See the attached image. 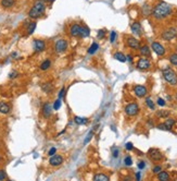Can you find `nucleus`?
<instances>
[{
	"instance_id": "obj_16",
	"label": "nucleus",
	"mask_w": 177,
	"mask_h": 181,
	"mask_svg": "<svg viewBox=\"0 0 177 181\" xmlns=\"http://www.w3.org/2000/svg\"><path fill=\"white\" fill-rule=\"evenodd\" d=\"M51 111H52V107L49 103H46L42 107V114L46 118H49L51 116Z\"/></svg>"
},
{
	"instance_id": "obj_17",
	"label": "nucleus",
	"mask_w": 177,
	"mask_h": 181,
	"mask_svg": "<svg viewBox=\"0 0 177 181\" xmlns=\"http://www.w3.org/2000/svg\"><path fill=\"white\" fill-rule=\"evenodd\" d=\"M10 111V106L8 104L3 103V102H0V112L1 114H9Z\"/></svg>"
},
{
	"instance_id": "obj_19",
	"label": "nucleus",
	"mask_w": 177,
	"mask_h": 181,
	"mask_svg": "<svg viewBox=\"0 0 177 181\" xmlns=\"http://www.w3.org/2000/svg\"><path fill=\"white\" fill-rule=\"evenodd\" d=\"M15 0H1V6L3 7V8H11V7H13V4H14Z\"/></svg>"
},
{
	"instance_id": "obj_46",
	"label": "nucleus",
	"mask_w": 177,
	"mask_h": 181,
	"mask_svg": "<svg viewBox=\"0 0 177 181\" xmlns=\"http://www.w3.org/2000/svg\"><path fill=\"white\" fill-rule=\"evenodd\" d=\"M16 76H18V72H12L10 73V78H16Z\"/></svg>"
},
{
	"instance_id": "obj_18",
	"label": "nucleus",
	"mask_w": 177,
	"mask_h": 181,
	"mask_svg": "<svg viewBox=\"0 0 177 181\" xmlns=\"http://www.w3.org/2000/svg\"><path fill=\"white\" fill-rule=\"evenodd\" d=\"M158 179L161 181H167L168 179H170V175H168L166 171H162V170H161V171L158 174Z\"/></svg>"
},
{
	"instance_id": "obj_20",
	"label": "nucleus",
	"mask_w": 177,
	"mask_h": 181,
	"mask_svg": "<svg viewBox=\"0 0 177 181\" xmlns=\"http://www.w3.org/2000/svg\"><path fill=\"white\" fill-rule=\"evenodd\" d=\"M93 180L95 181H109L110 178H109L108 176L103 175V174H98V175H96L93 177Z\"/></svg>"
},
{
	"instance_id": "obj_4",
	"label": "nucleus",
	"mask_w": 177,
	"mask_h": 181,
	"mask_svg": "<svg viewBox=\"0 0 177 181\" xmlns=\"http://www.w3.org/2000/svg\"><path fill=\"white\" fill-rule=\"evenodd\" d=\"M67 46H69L67 40H65V39L63 38L58 39L57 42H56V44H54V50L57 52H63L66 50Z\"/></svg>"
},
{
	"instance_id": "obj_31",
	"label": "nucleus",
	"mask_w": 177,
	"mask_h": 181,
	"mask_svg": "<svg viewBox=\"0 0 177 181\" xmlns=\"http://www.w3.org/2000/svg\"><path fill=\"white\" fill-rule=\"evenodd\" d=\"M124 164H125L126 166H132L133 160H132V158H130V156L125 157V159H124Z\"/></svg>"
},
{
	"instance_id": "obj_45",
	"label": "nucleus",
	"mask_w": 177,
	"mask_h": 181,
	"mask_svg": "<svg viewBox=\"0 0 177 181\" xmlns=\"http://www.w3.org/2000/svg\"><path fill=\"white\" fill-rule=\"evenodd\" d=\"M64 90H65V88H62V90H60V93H59V98H60V99H61V98H62V97H63V95H64Z\"/></svg>"
},
{
	"instance_id": "obj_15",
	"label": "nucleus",
	"mask_w": 177,
	"mask_h": 181,
	"mask_svg": "<svg viewBox=\"0 0 177 181\" xmlns=\"http://www.w3.org/2000/svg\"><path fill=\"white\" fill-rule=\"evenodd\" d=\"M130 28H132V32L135 35H141L142 30H141V25L139 22H134L132 24V26H130Z\"/></svg>"
},
{
	"instance_id": "obj_32",
	"label": "nucleus",
	"mask_w": 177,
	"mask_h": 181,
	"mask_svg": "<svg viewBox=\"0 0 177 181\" xmlns=\"http://www.w3.org/2000/svg\"><path fill=\"white\" fill-rule=\"evenodd\" d=\"M170 115V112L168 111H164V110H160L158 111V117H167Z\"/></svg>"
},
{
	"instance_id": "obj_14",
	"label": "nucleus",
	"mask_w": 177,
	"mask_h": 181,
	"mask_svg": "<svg viewBox=\"0 0 177 181\" xmlns=\"http://www.w3.org/2000/svg\"><path fill=\"white\" fill-rule=\"evenodd\" d=\"M45 42L41 40V39H35L34 40V47H35L37 52H42L45 49Z\"/></svg>"
},
{
	"instance_id": "obj_9",
	"label": "nucleus",
	"mask_w": 177,
	"mask_h": 181,
	"mask_svg": "<svg viewBox=\"0 0 177 181\" xmlns=\"http://www.w3.org/2000/svg\"><path fill=\"white\" fill-rule=\"evenodd\" d=\"M151 47H152L153 52H156L158 56H163V55L165 54V48L161 45V44H159V43L153 42L152 45H151Z\"/></svg>"
},
{
	"instance_id": "obj_11",
	"label": "nucleus",
	"mask_w": 177,
	"mask_h": 181,
	"mask_svg": "<svg viewBox=\"0 0 177 181\" xmlns=\"http://www.w3.org/2000/svg\"><path fill=\"white\" fill-rule=\"evenodd\" d=\"M150 61L146 58H140L138 60V64H137V68L140 70H147L150 68Z\"/></svg>"
},
{
	"instance_id": "obj_10",
	"label": "nucleus",
	"mask_w": 177,
	"mask_h": 181,
	"mask_svg": "<svg viewBox=\"0 0 177 181\" xmlns=\"http://www.w3.org/2000/svg\"><path fill=\"white\" fill-rule=\"evenodd\" d=\"M134 92L137 97H144L147 95V88L144 85H136L134 88Z\"/></svg>"
},
{
	"instance_id": "obj_47",
	"label": "nucleus",
	"mask_w": 177,
	"mask_h": 181,
	"mask_svg": "<svg viewBox=\"0 0 177 181\" xmlns=\"http://www.w3.org/2000/svg\"><path fill=\"white\" fill-rule=\"evenodd\" d=\"M136 178H137V180L140 179V172H137V174H136Z\"/></svg>"
},
{
	"instance_id": "obj_3",
	"label": "nucleus",
	"mask_w": 177,
	"mask_h": 181,
	"mask_svg": "<svg viewBox=\"0 0 177 181\" xmlns=\"http://www.w3.org/2000/svg\"><path fill=\"white\" fill-rule=\"evenodd\" d=\"M163 78L171 85H177V76L171 68H165L163 70Z\"/></svg>"
},
{
	"instance_id": "obj_39",
	"label": "nucleus",
	"mask_w": 177,
	"mask_h": 181,
	"mask_svg": "<svg viewBox=\"0 0 177 181\" xmlns=\"http://www.w3.org/2000/svg\"><path fill=\"white\" fill-rule=\"evenodd\" d=\"M7 175L6 172H4V170H0V180H3V179H6Z\"/></svg>"
},
{
	"instance_id": "obj_48",
	"label": "nucleus",
	"mask_w": 177,
	"mask_h": 181,
	"mask_svg": "<svg viewBox=\"0 0 177 181\" xmlns=\"http://www.w3.org/2000/svg\"><path fill=\"white\" fill-rule=\"evenodd\" d=\"M44 2H53L54 0H42Z\"/></svg>"
},
{
	"instance_id": "obj_51",
	"label": "nucleus",
	"mask_w": 177,
	"mask_h": 181,
	"mask_svg": "<svg viewBox=\"0 0 177 181\" xmlns=\"http://www.w3.org/2000/svg\"><path fill=\"white\" fill-rule=\"evenodd\" d=\"M176 49H177V48H176Z\"/></svg>"
},
{
	"instance_id": "obj_38",
	"label": "nucleus",
	"mask_w": 177,
	"mask_h": 181,
	"mask_svg": "<svg viewBox=\"0 0 177 181\" xmlns=\"http://www.w3.org/2000/svg\"><path fill=\"white\" fill-rule=\"evenodd\" d=\"M105 36V32L103 30H100L98 32V38H103Z\"/></svg>"
},
{
	"instance_id": "obj_29",
	"label": "nucleus",
	"mask_w": 177,
	"mask_h": 181,
	"mask_svg": "<svg viewBox=\"0 0 177 181\" xmlns=\"http://www.w3.org/2000/svg\"><path fill=\"white\" fill-rule=\"evenodd\" d=\"M42 90H45L46 93H51L53 90V86L51 84H44L42 85Z\"/></svg>"
},
{
	"instance_id": "obj_41",
	"label": "nucleus",
	"mask_w": 177,
	"mask_h": 181,
	"mask_svg": "<svg viewBox=\"0 0 177 181\" xmlns=\"http://www.w3.org/2000/svg\"><path fill=\"white\" fill-rule=\"evenodd\" d=\"M56 152H57V150H56L54 147H52L50 151H49V153H48L49 156H52V155H54V154H56Z\"/></svg>"
},
{
	"instance_id": "obj_35",
	"label": "nucleus",
	"mask_w": 177,
	"mask_h": 181,
	"mask_svg": "<svg viewBox=\"0 0 177 181\" xmlns=\"http://www.w3.org/2000/svg\"><path fill=\"white\" fill-rule=\"evenodd\" d=\"M115 38H116V33L113 31V32H111V35H110V42L114 43L115 42Z\"/></svg>"
},
{
	"instance_id": "obj_5",
	"label": "nucleus",
	"mask_w": 177,
	"mask_h": 181,
	"mask_svg": "<svg viewBox=\"0 0 177 181\" xmlns=\"http://www.w3.org/2000/svg\"><path fill=\"white\" fill-rule=\"evenodd\" d=\"M139 111V107L136 103L128 104V105L125 107V112H126L127 116H136Z\"/></svg>"
},
{
	"instance_id": "obj_37",
	"label": "nucleus",
	"mask_w": 177,
	"mask_h": 181,
	"mask_svg": "<svg viewBox=\"0 0 177 181\" xmlns=\"http://www.w3.org/2000/svg\"><path fill=\"white\" fill-rule=\"evenodd\" d=\"M125 148H126L127 151H132L133 148H134V146H133V143H130V142L126 143V144H125Z\"/></svg>"
},
{
	"instance_id": "obj_50",
	"label": "nucleus",
	"mask_w": 177,
	"mask_h": 181,
	"mask_svg": "<svg viewBox=\"0 0 177 181\" xmlns=\"http://www.w3.org/2000/svg\"><path fill=\"white\" fill-rule=\"evenodd\" d=\"M176 98H177V95H176Z\"/></svg>"
},
{
	"instance_id": "obj_28",
	"label": "nucleus",
	"mask_w": 177,
	"mask_h": 181,
	"mask_svg": "<svg viewBox=\"0 0 177 181\" xmlns=\"http://www.w3.org/2000/svg\"><path fill=\"white\" fill-rule=\"evenodd\" d=\"M174 123H175V120H174V119H167V120H166V121L164 122V124L166 126L167 130H171L172 127L174 126Z\"/></svg>"
},
{
	"instance_id": "obj_21",
	"label": "nucleus",
	"mask_w": 177,
	"mask_h": 181,
	"mask_svg": "<svg viewBox=\"0 0 177 181\" xmlns=\"http://www.w3.org/2000/svg\"><path fill=\"white\" fill-rule=\"evenodd\" d=\"M114 59H116V60L121 61V62H125V61H126V57H125L122 52H116V54H114Z\"/></svg>"
},
{
	"instance_id": "obj_6",
	"label": "nucleus",
	"mask_w": 177,
	"mask_h": 181,
	"mask_svg": "<svg viewBox=\"0 0 177 181\" xmlns=\"http://www.w3.org/2000/svg\"><path fill=\"white\" fill-rule=\"evenodd\" d=\"M177 36V31L175 28H167L162 33V38L165 40H172Z\"/></svg>"
},
{
	"instance_id": "obj_23",
	"label": "nucleus",
	"mask_w": 177,
	"mask_h": 181,
	"mask_svg": "<svg viewBox=\"0 0 177 181\" xmlns=\"http://www.w3.org/2000/svg\"><path fill=\"white\" fill-rule=\"evenodd\" d=\"M98 49H99V45H98L97 43H93V45L89 47V49H88V52H89L90 55H93V54H95Z\"/></svg>"
},
{
	"instance_id": "obj_26",
	"label": "nucleus",
	"mask_w": 177,
	"mask_h": 181,
	"mask_svg": "<svg viewBox=\"0 0 177 181\" xmlns=\"http://www.w3.org/2000/svg\"><path fill=\"white\" fill-rule=\"evenodd\" d=\"M50 66H51V62H50V60H45L44 62H42L41 64H40V69L41 70H47V69H49L50 68Z\"/></svg>"
},
{
	"instance_id": "obj_27",
	"label": "nucleus",
	"mask_w": 177,
	"mask_h": 181,
	"mask_svg": "<svg viewBox=\"0 0 177 181\" xmlns=\"http://www.w3.org/2000/svg\"><path fill=\"white\" fill-rule=\"evenodd\" d=\"M74 121L78 124H85L87 123V118H81V117H75L74 118Z\"/></svg>"
},
{
	"instance_id": "obj_8",
	"label": "nucleus",
	"mask_w": 177,
	"mask_h": 181,
	"mask_svg": "<svg viewBox=\"0 0 177 181\" xmlns=\"http://www.w3.org/2000/svg\"><path fill=\"white\" fill-rule=\"evenodd\" d=\"M49 163H50L51 166L53 167H57V166H60V165H62V163H63V157L61 156V155H52L50 158V160H49Z\"/></svg>"
},
{
	"instance_id": "obj_12",
	"label": "nucleus",
	"mask_w": 177,
	"mask_h": 181,
	"mask_svg": "<svg viewBox=\"0 0 177 181\" xmlns=\"http://www.w3.org/2000/svg\"><path fill=\"white\" fill-rule=\"evenodd\" d=\"M81 26H79L78 24H73L70 27V34L72 36H81Z\"/></svg>"
},
{
	"instance_id": "obj_2",
	"label": "nucleus",
	"mask_w": 177,
	"mask_h": 181,
	"mask_svg": "<svg viewBox=\"0 0 177 181\" xmlns=\"http://www.w3.org/2000/svg\"><path fill=\"white\" fill-rule=\"evenodd\" d=\"M45 10H46L45 2L42 0H37L36 2L34 3V6L32 7V9L30 10L28 16L32 19H38L45 13Z\"/></svg>"
},
{
	"instance_id": "obj_40",
	"label": "nucleus",
	"mask_w": 177,
	"mask_h": 181,
	"mask_svg": "<svg viewBox=\"0 0 177 181\" xmlns=\"http://www.w3.org/2000/svg\"><path fill=\"white\" fill-rule=\"evenodd\" d=\"M161 170H162V168H161V167H160V166H156L154 168H153L152 171L154 172V174H159V172L161 171Z\"/></svg>"
},
{
	"instance_id": "obj_1",
	"label": "nucleus",
	"mask_w": 177,
	"mask_h": 181,
	"mask_svg": "<svg viewBox=\"0 0 177 181\" xmlns=\"http://www.w3.org/2000/svg\"><path fill=\"white\" fill-rule=\"evenodd\" d=\"M171 13H172V7L166 2L158 3L152 10L153 18L156 19V20H162V19L167 18Z\"/></svg>"
},
{
	"instance_id": "obj_49",
	"label": "nucleus",
	"mask_w": 177,
	"mask_h": 181,
	"mask_svg": "<svg viewBox=\"0 0 177 181\" xmlns=\"http://www.w3.org/2000/svg\"><path fill=\"white\" fill-rule=\"evenodd\" d=\"M126 59H128L129 61H132V57H130V56H128V57H127Z\"/></svg>"
},
{
	"instance_id": "obj_42",
	"label": "nucleus",
	"mask_w": 177,
	"mask_h": 181,
	"mask_svg": "<svg viewBox=\"0 0 177 181\" xmlns=\"http://www.w3.org/2000/svg\"><path fill=\"white\" fill-rule=\"evenodd\" d=\"M158 105L164 106V105H165V100L162 99V98H159V99H158Z\"/></svg>"
},
{
	"instance_id": "obj_13",
	"label": "nucleus",
	"mask_w": 177,
	"mask_h": 181,
	"mask_svg": "<svg viewBox=\"0 0 177 181\" xmlns=\"http://www.w3.org/2000/svg\"><path fill=\"white\" fill-rule=\"evenodd\" d=\"M127 45L133 49H138L139 48V40L134 38V37H128V38H127Z\"/></svg>"
},
{
	"instance_id": "obj_34",
	"label": "nucleus",
	"mask_w": 177,
	"mask_h": 181,
	"mask_svg": "<svg viewBox=\"0 0 177 181\" xmlns=\"http://www.w3.org/2000/svg\"><path fill=\"white\" fill-rule=\"evenodd\" d=\"M146 103H147V106L149 108L154 109V104L152 103V100H151L150 98H147V99H146Z\"/></svg>"
},
{
	"instance_id": "obj_7",
	"label": "nucleus",
	"mask_w": 177,
	"mask_h": 181,
	"mask_svg": "<svg viewBox=\"0 0 177 181\" xmlns=\"http://www.w3.org/2000/svg\"><path fill=\"white\" fill-rule=\"evenodd\" d=\"M149 156H150V158L153 162H160L163 158L162 153L159 150H156V148H151L149 151Z\"/></svg>"
},
{
	"instance_id": "obj_43",
	"label": "nucleus",
	"mask_w": 177,
	"mask_h": 181,
	"mask_svg": "<svg viewBox=\"0 0 177 181\" xmlns=\"http://www.w3.org/2000/svg\"><path fill=\"white\" fill-rule=\"evenodd\" d=\"M144 167H146V164H144V162H140V163L138 164V168L139 169H144Z\"/></svg>"
},
{
	"instance_id": "obj_30",
	"label": "nucleus",
	"mask_w": 177,
	"mask_h": 181,
	"mask_svg": "<svg viewBox=\"0 0 177 181\" xmlns=\"http://www.w3.org/2000/svg\"><path fill=\"white\" fill-rule=\"evenodd\" d=\"M170 62L174 66H177V54H173L170 56Z\"/></svg>"
},
{
	"instance_id": "obj_24",
	"label": "nucleus",
	"mask_w": 177,
	"mask_h": 181,
	"mask_svg": "<svg viewBox=\"0 0 177 181\" xmlns=\"http://www.w3.org/2000/svg\"><path fill=\"white\" fill-rule=\"evenodd\" d=\"M140 54L142 55V56H149V55H150V49H149V47H148V46H142V47H140Z\"/></svg>"
},
{
	"instance_id": "obj_33",
	"label": "nucleus",
	"mask_w": 177,
	"mask_h": 181,
	"mask_svg": "<svg viewBox=\"0 0 177 181\" xmlns=\"http://www.w3.org/2000/svg\"><path fill=\"white\" fill-rule=\"evenodd\" d=\"M61 107V99L59 98V99H57L56 102H54V105H53V108L56 109V110H58V109Z\"/></svg>"
},
{
	"instance_id": "obj_36",
	"label": "nucleus",
	"mask_w": 177,
	"mask_h": 181,
	"mask_svg": "<svg viewBox=\"0 0 177 181\" xmlns=\"http://www.w3.org/2000/svg\"><path fill=\"white\" fill-rule=\"evenodd\" d=\"M93 131H90V132H89V134H88V135H87V138H86V140H85V141H84V144H86V143H88V142H89V141H90V139H91V136H93Z\"/></svg>"
},
{
	"instance_id": "obj_25",
	"label": "nucleus",
	"mask_w": 177,
	"mask_h": 181,
	"mask_svg": "<svg viewBox=\"0 0 177 181\" xmlns=\"http://www.w3.org/2000/svg\"><path fill=\"white\" fill-rule=\"evenodd\" d=\"M35 28H36V23H35V22L30 23V24H28V27H27V34H28V35L33 34V32L35 31Z\"/></svg>"
},
{
	"instance_id": "obj_22",
	"label": "nucleus",
	"mask_w": 177,
	"mask_h": 181,
	"mask_svg": "<svg viewBox=\"0 0 177 181\" xmlns=\"http://www.w3.org/2000/svg\"><path fill=\"white\" fill-rule=\"evenodd\" d=\"M90 34V31L87 26H84L81 28V37H88Z\"/></svg>"
},
{
	"instance_id": "obj_44",
	"label": "nucleus",
	"mask_w": 177,
	"mask_h": 181,
	"mask_svg": "<svg viewBox=\"0 0 177 181\" xmlns=\"http://www.w3.org/2000/svg\"><path fill=\"white\" fill-rule=\"evenodd\" d=\"M118 153H120V151H118L117 148H113V156H114V157H117V156H118Z\"/></svg>"
}]
</instances>
